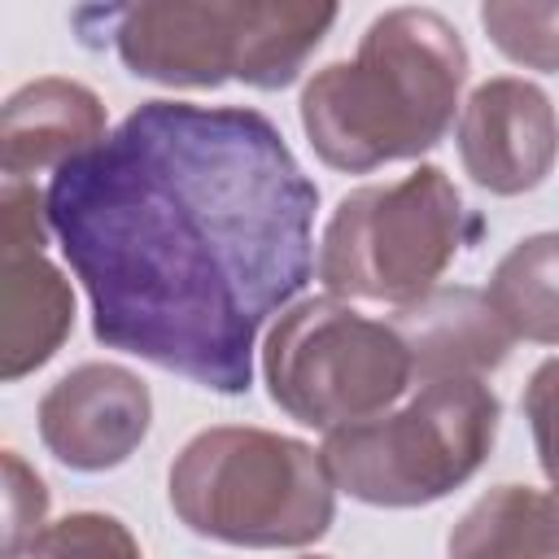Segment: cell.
Segmentation results:
<instances>
[{"instance_id":"obj_1","label":"cell","mask_w":559,"mask_h":559,"mask_svg":"<svg viewBox=\"0 0 559 559\" xmlns=\"http://www.w3.org/2000/svg\"><path fill=\"white\" fill-rule=\"evenodd\" d=\"M44 201L92 336L214 393L253 384L262 323L314 271L319 188L258 109L144 100Z\"/></svg>"},{"instance_id":"obj_2","label":"cell","mask_w":559,"mask_h":559,"mask_svg":"<svg viewBox=\"0 0 559 559\" xmlns=\"http://www.w3.org/2000/svg\"><path fill=\"white\" fill-rule=\"evenodd\" d=\"M467 83L463 35L437 9H389L354 61H332L301 87V131L323 166L367 175L441 144Z\"/></svg>"},{"instance_id":"obj_3","label":"cell","mask_w":559,"mask_h":559,"mask_svg":"<svg viewBox=\"0 0 559 559\" xmlns=\"http://www.w3.org/2000/svg\"><path fill=\"white\" fill-rule=\"evenodd\" d=\"M74 22H100L118 61L162 87L249 83L288 87L336 22V4L306 0H140L79 9Z\"/></svg>"},{"instance_id":"obj_4","label":"cell","mask_w":559,"mask_h":559,"mask_svg":"<svg viewBox=\"0 0 559 559\" xmlns=\"http://www.w3.org/2000/svg\"><path fill=\"white\" fill-rule=\"evenodd\" d=\"M170 507L183 528L249 550L310 546L332 528L336 485L314 445L271 428H205L170 463Z\"/></svg>"},{"instance_id":"obj_5","label":"cell","mask_w":559,"mask_h":559,"mask_svg":"<svg viewBox=\"0 0 559 559\" xmlns=\"http://www.w3.org/2000/svg\"><path fill=\"white\" fill-rule=\"evenodd\" d=\"M498 419L485 376L424 380L402 406L328 432L319 454L332 485L367 507H428L480 472Z\"/></svg>"},{"instance_id":"obj_6","label":"cell","mask_w":559,"mask_h":559,"mask_svg":"<svg viewBox=\"0 0 559 559\" xmlns=\"http://www.w3.org/2000/svg\"><path fill=\"white\" fill-rule=\"evenodd\" d=\"M476 223L441 166L341 197L319 240V280L332 297L415 306L437 288Z\"/></svg>"},{"instance_id":"obj_7","label":"cell","mask_w":559,"mask_h":559,"mask_svg":"<svg viewBox=\"0 0 559 559\" xmlns=\"http://www.w3.org/2000/svg\"><path fill=\"white\" fill-rule=\"evenodd\" d=\"M262 380L288 419L336 432L389 411L415 384V362L393 323L341 297H306L266 332Z\"/></svg>"},{"instance_id":"obj_8","label":"cell","mask_w":559,"mask_h":559,"mask_svg":"<svg viewBox=\"0 0 559 559\" xmlns=\"http://www.w3.org/2000/svg\"><path fill=\"white\" fill-rule=\"evenodd\" d=\"M48 201L26 179L0 188V376L44 367L74 332V293L48 262Z\"/></svg>"},{"instance_id":"obj_9","label":"cell","mask_w":559,"mask_h":559,"mask_svg":"<svg viewBox=\"0 0 559 559\" xmlns=\"http://www.w3.org/2000/svg\"><path fill=\"white\" fill-rule=\"evenodd\" d=\"M39 441L70 472L122 467L153 424L148 384L118 362H83L39 397Z\"/></svg>"},{"instance_id":"obj_10","label":"cell","mask_w":559,"mask_h":559,"mask_svg":"<svg viewBox=\"0 0 559 559\" xmlns=\"http://www.w3.org/2000/svg\"><path fill=\"white\" fill-rule=\"evenodd\" d=\"M559 157V114L550 96L515 74L480 83L459 114V162L476 188L520 197L546 183Z\"/></svg>"},{"instance_id":"obj_11","label":"cell","mask_w":559,"mask_h":559,"mask_svg":"<svg viewBox=\"0 0 559 559\" xmlns=\"http://www.w3.org/2000/svg\"><path fill=\"white\" fill-rule=\"evenodd\" d=\"M105 105L92 87L74 79L22 83L0 114V166L4 179H26L39 170H61L105 140Z\"/></svg>"},{"instance_id":"obj_12","label":"cell","mask_w":559,"mask_h":559,"mask_svg":"<svg viewBox=\"0 0 559 559\" xmlns=\"http://www.w3.org/2000/svg\"><path fill=\"white\" fill-rule=\"evenodd\" d=\"M393 328L411 349L419 384L450 376H485L507 362L515 341L493 314L489 297L476 288H432L415 306H402L393 314Z\"/></svg>"},{"instance_id":"obj_13","label":"cell","mask_w":559,"mask_h":559,"mask_svg":"<svg viewBox=\"0 0 559 559\" xmlns=\"http://www.w3.org/2000/svg\"><path fill=\"white\" fill-rule=\"evenodd\" d=\"M450 559H559V489L498 485L480 493L445 542Z\"/></svg>"},{"instance_id":"obj_14","label":"cell","mask_w":559,"mask_h":559,"mask_svg":"<svg viewBox=\"0 0 559 559\" xmlns=\"http://www.w3.org/2000/svg\"><path fill=\"white\" fill-rule=\"evenodd\" d=\"M502 328L533 345H559V231H537L511 245L485 288Z\"/></svg>"},{"instance_id":"obj_15","label":"cell","mask_w":559,"mask_h":559,"mask_svg":"<svg viewBox=\"0 0 559 559\" xmlns=\"http://www.w3.org/2000/svg\"><path fill=\"white\" fill-rule=\"evenodd\" d=\"M480 26L493 39V48L515 66L559 74V4L489 0L480 4Z\"/></svg>"},{"instance_id":"obj_16","label":"cell","mask_w":559,"mask_h":559,"mask_svg":"<svg viewBox=\"0 0 559 559\" xmlns=\"http://www.w3.org/2000/svg\"><path fill=\"white\" fill-rule=\"evenodd\" d=\"M26 559H144L140 542L118 515L105 511H70L66 520L48 524Z\"/></svg>"},{"instance_id":"obj_17","label":"cell","mask_w":559,"mask_h":559,"mask_svg":"<svg viewBox=\"0 0 559 559\" xmlns=\"http://www.w3.org/2000/svg\"><path fill=\"white\" fill-rule=\"evenodd\" d=\"M44 515H48L44 480L17 459V450H4V559H22V550L39 542Z\"/></svg>"},{"instance_id":"obj_18","label":"cell","mask_w":559,"mask_h":559,"mask_svg":"<svg viewBox=\"0 0 559 559\" xmlns=\"http://www.w3.org/2000/svg\"><path fill=\"white\" fill-rule=\"evenodd\" d=\"M524 419L533 428L537 463L559 489V358H546L524 384Z\"/></svg>"},{"instance_id":"obj_19","label":"cell","mask_w":559,"mask_h":559,"mask_svg":"<svg viewBox=\"0 0 559 559\" xmlns=\"http://www.w3.org/2000/svg\"><path fill=\"white\" fill-rule=\"evenodd\" d=\"M306 559H323V555H306Z\"/></svg>"}]
</instances>
